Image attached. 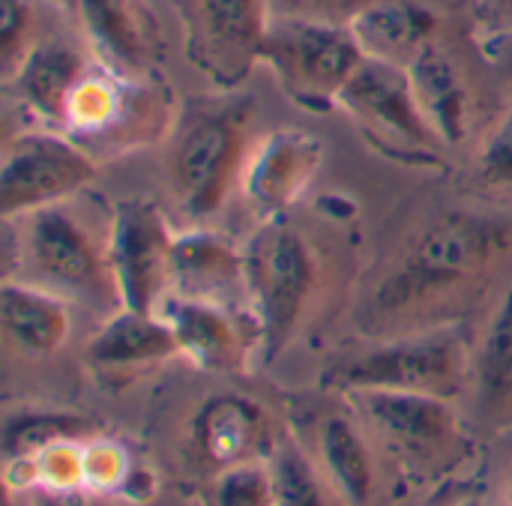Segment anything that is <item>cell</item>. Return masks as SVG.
I'll use <instances>...</instances> for the list:
<instances>
[{"label": "cell", "mask_w": 512, "mask_h": 506, "mask_svg": "<svg viewBox=\"0 0 512 506\" xmlns=\"http://www.w3.org/2000/svg\"><path fill=\"white\" fill-rule=\"evenodd\" d=\"M474 180L486 192L512 195V105L483 135L477 147Z\"/></svg>", "instance_id": "obj_30"}, {"label": "cell", "mask_w": 512, "mask_h": 506, "mask_svg": "<svg viewBox=\"0 0 512 506\" xmlns=\"http://www.w3.org/2000/svg\"><path fill=\"white\" fill-rule=\"evenodd\" d=\"M504 506H512V468L507 474V486H504Z\"/></svg>", "instance_id": "obj_36"}, {"label": "cell", "mask_w": 512, "mask_h": 506, "mask_svg": "<svg viewBox=\"0 0 512 506\" xmlns=\"http://www.w3.org/2000/svg\"><path fill=\"white\" fill-rule=\"evenodd\" d=\"M180 357L171 327L156 312L117 309L87 342V360L105 372L147 369Z\"/></svg>", "instance_id": "obj_23"}, {"label": "cell", "mask_w": 512, "mask_h": 506, "mask_svg": "<svg viewBox=\"0 0 512 506\" xmlns=\"http://www.w3.org/2000/svg\"><path fill=\"white\" fill-rule=\"evenodd\" d=\"M474 357L453 327L369 339L324 369V387L348 393H417L438 399H462L471 390Z\"/></svg>", "instance_id": "obj_3"}, {"label": "cell", "mask_w": 512, "mask_h": 506, "mask_svg": "<svg viewBox=\"0 0 512 506\" xmlns=\"http://www.w3.org/2000/svg\"><path fill=\"white\" fill-rule=\"evenodd\" d=\"M171 294L234 306L246 297V252L216 231H186L174 237Z\"/></svg>", "instance_id": "obj_20"}, {"label": "cell", "mask_w": 512, "mask_h": 506, "mask_svg": "<svg viewBox=\"0 0 512 506\" xmlns=\"http://www.w3.org/2000/svg\"><path fill=\"white\" fill-rule=\"evenodd\" d=\"M0 327L21 357H54L69 339V309L54 291L3 279Z\"/></svg>", "instance_id": "obj_24"}, {"label": "cell", "mask_w": 512, "mask_h": 506, "mask_svg": "<svg viewBox=\"0 0 512 506\" xmlns=\"http://www.w3.org/2000/svg\"><path fill=\"white\" fill-rule=\"evenodd\" d=\"M408 75L441 141L447 147L468 141L477 120V87L462 51L441 36L408 66Z\"/></svg>", "instance_id": "obj_17"}, {"label": "cell", "mask_w": 512, "mask_h": 506, "mask_svg": "<svg viewBox=\"0 0 512 506\" xmlns=\"http://www.w3.org/2000/svg\"><path fill=\"white\" fill-rule=\"evenodd\" d=\"M207 506H276L270 462L234 465L210 477Z\"/></svg>", "instance_id": "obj_27"}, {"label": "cell", "mask_w": 512, "mask_h": 506, "mask_svg": "<svg viewBox=\"0 0 512 506\" xmlns=\"http://www.w3.org/2000/svg\"><path fill=\"white\" fill-rule=\"evenodd\" d=\"M174 231L147 198L117 201L108 225V261L123 309L156 312L171 294Z\"/></svg>", "instance_id": "obj_11"}, {"label": "cell", "mask_w": 512, "mask_h": 506, "mask_svg": "<svg viewBox=\"0 0 512 506\" xmlns=\"http://www.w3.org/2000/svg\"><path fill=\"white\" fill-rule=\"evenodd\" d=\"M483 51H486V60H489L507 81H512V33L510 36H486V39H483Z\"/></svg>", "instance_id": "obj_34"}, {"label": "cell", "mask_w": 512, "mask_h": 506, "mask_svg": "<svg viewBox=\"0 0 512 506\" xmlns=\"http://www.w3.org/2000/svg\"><path fill=\"white\" fill-rule=\"evenodd\" d=\"M351 33L369 60L408 69L432 42L447 36V21L429 0H378L354 18Z\"/></svg>", "instance_id": "obj_21"}, {"label": "cell", "mask_w": 512, "mask_h": 506, "mask_svg": "<svg viewBox=\"0 0 512 506\" xmlns=\"http://www.w3.org/2000/svg\"><path fill=\"white\" fill-rule=\"evenodd\" d=\"M156 315L171 327L180 357L210 375L246 372L255 345H261L258 336L246 333L234 306L168 294Z\"/></svg>", "instance_id": "obj_15"}, {"label": "cell", "mask_w": 512, "mask_h": 506, "mask_svg": "<svg viewBox=\"0 0 512 506\" xmlns=\"http://www.w3.org/2000/svg\"><path fill=\"white\" fill-rule=\"evenodd\" d=\"M450 506H492V504H489L483 495H477V492H462V495H459V498H456Z\"/></svg>", "instance_id": "obj_35"}, {"label": "cell", "mask_w": 512, "mask_h": 506, "mask_svg": "<svg viewBox=\"0 0 512 506\" xmlns=\"http://www.w3.org/2000/svg\"><path fill=\"white\" fill-rule=\"evenodd\" d=\"M87 51L108 69L150 78L156 60V24L141 0H72Z\"/></svg>", "instance_id": "obj_18"}, {"label": "cell", "mask_w": 512, "mask_h": 506, "mask_svg": "<svg viewBox=\"0 0 512 506\" xmlns=\"http://www.w3.org/2000/svg\"><path fill=\"white\" fill-rule=\"evenodd\" d=\"M477 27L486 36H510L512 0H477Z\"/></svg>", "instance_id": "obj_32"}, {"label": "cell", "mask_w": 512, "mask_h": 506, "mask_svg": "<svg viewBox=\"0 0 512 506\" xmlns=\"http://www.w3.org/2000/svg\"><path fill=\"white\" fill-rule=\"evenodd\" d=\"M24 219V255L48 285L84 300H102L123 309L114 288L108 243L99 246L87 225L66 210V204L36 210Z\"/></svg>", "instance_id": "obj_12"}, {"label": "cell", "mask_w": 512, "mask_h": 506, "mask_svg": "<svg viewBox=\"0 0 512 506\" xmlns=\"http://www.w3.org/2000/svg\"><path fill=\"white\" fill-rule=\"evenodd\" d=\"M270 12L279 18H303L321 24L351 27L357 15H363L378 0H267Z\"/></svg>", "instance_id": "obj_31"}, {"label": "cell", "mask_w": 512, "mask_h": 506, "mask_svg": "<svg viewBox=\"0 0 512 506\" xmlns=\"http://www.w3.org/2000/svg\"><path fill=\"white\" fill-rule=\"evenodd\" d=\"M381 459L411 480H441L471 453L462 414L450 399L417 393H348Z\"/></svg>", "instance_id": "obj_4"}, {"label": "cell", "mask_w": 512, "mask_h": 506, "mask_svg": "<svg viewBox=\"0 0 512 506\" xmlns=\"http://www.w3.org/2000/svg\"><path fill=\"white\" fill-rule=\"evenodd\" d=\"M339 111L375 150L408 165H441L447 144L429 123L408 69L366 57L342 90Z\"/></svg>", "instance_id": "obj_8"}, {"label": "cell", "mask_w": 512, "mask_h": 506, "mask_svg": "<svg viewBox=\"0 0 512 506\" xmlns=\"http://www.w3.org/2000/svg\"><path fill=\"white\" fill-rule=\"evenodd\" d=\"M189 63L216 87L237 90L261 66L273 21L267 0H174Z\"/></svg>", "instance_id": "obj_9"}, {"label": "cell", "mask_w": 512, "mask_h": 506, "mask_svg": "<svg viewBox=\"0 0 512 506\" xmlns=\"http://www.w3.org/2000/svg\"><path fill=\"white\" fill-rule=\"evenodd\" d=\"M270 471L276 506H351L294 432L270 456Z\"/></svg>", "instance_id": "obj_26"}, {"label": "cell", "mask_w": 512, "mask_h": 506, "mask_svg": "<svg viewBox=\"0 0 512 506\" xmlns=\"http://www.w3.org/2000/svg\"><path fill=\"white\" fill-rule=\"evenodd\" d=\"M132 471L135 462L117 441L96 435L84 444V492L99 498H120Z\"/></svg>", "instance_id": "obj_28"}, {"label": "cell", "mask_w": 512, "mask_h": 506, "mask_svg": "<svg viewBox=\"0 0 512 506\" xmlns=\"http://www.w3.org/2000/svg\"><path fill=\"white\" fill-rule=\"evenodd\" d=\"M291 429L249 393H216L192 417L189 441L201 465L219 474L234 465L270 462Z\"/></svg>", "instance_id": "obj_13"}, {"label": "cell", "mask_w": 512, "mask_h": 506, "mask_svg": "<svg viewBox=\"0 0 512 506\" xmlns=\"http://www.w3.org/2000/svg\"><path fill=\"white\" fill-rule=\"evenodd\" d=\"M312 444L306 450L315 456L321 471L345 495L351 506H375L381 498V453L360 423L357 411L348 408H318L312 414Z\"/></svg>", "instance_id": "obj_16"}, {"label": "cell", "mask_w": 512, "mask_h": 506, "mask_svg": "<svg viewBox=\"0 0 512 506\" xmlns=\"http://www.w3.org/2000/svg\"><path fill=\"white\" fill-rule=\"evenodd\" d=\"M512 258L504 219L450 213L417 231L369 291L360 321L369 339L447 330Z\"/></svg>", "instance_id": "obj_1"}, {"label": "cell", "mask_w": 512, "mask_h": 506, "mask_svg": "<svg viewBox=\"0 0 512 506\" xmlns=\"http://www.w3.org/2000/svg\"><path fill=\"white\" fill-rule=\"evenodd\" d=\"M99 435V423L78 411L21 408L3 420V459H30L63 441H90Z\"/></svg>", "instance_id": "obj_25"}, {"label": "cell", "mask_w": 512, "mask_h": 506, "mask_svg": "<svg viewBox=\"0 0 512 506\" xmlns=\"http://www.w3.org/2000/svg\"><path fill=\"white\" fill-rule=\"evenodd\" d=\"M96 159L60 129L21 132L6 141L0 162V216L24 219L66 204L96 180Z\"/></svg>", "instance_id": "obj_10"}, {"label": "cell", "mask_w": 512, "mask_h": 506, "mask_svg": "<svg viewBox=\"0 0 512 506\" xmlns=\"http://www.w3.org/2000/svg\"><path fill=\"white\" fill-rule=\"evenodd\" d=\"M474 417L489 432H512V279L474 354Z\"/></svg>", "instance_id": "obj_22"}, {"label": "cell", "mask_w": 512, "mask_h": 506, "mask_svg": "<svg viewBox=\"0 0 512 506\" xmlns=\"http://www.w3.org/2000/svg\"><path fill=\"white\" fill-rule=\"evenodd\" d=\"M42 39L33 0H0V72L3 81L15 75L33 45Z\"/></svg>", "instance_id": "obj_29"}, {"label": "cell", "mask_w": 512, "mask_h": 506, "mask_svg": "<svg viewBox=\"0 0 512 506\" xmlns=\"http://www.w3.org/2000/svg\"><path fill=\"white\" fill-rule=\"evenodd\" d=\"M93 60L96 57L90 51H81L69 39L42 36L15 75L3 84L48 129H63L66 105Z\"/></svg>", "instance_id": "obj_19"}, {"label": "cell", "mask_w": 512, "mask_h": 506, "mask_svg": "<svg viewBox=\"0 0 512 506\" xmlns=\"http://www.w3.org/2000/svg\"><path fill=\"white\" fill-rule=\"evenodd\" d=\"M255 99L237 90L189 99L168 129L165 183L192 219L222 210L252 150Z\"/></svg>", "instance_id": "obj_2"}, {"label": "cell", "mask_w": 512, "mask_h": 506, "mask_svg": "<svg viewBox=\"0 0 512 506\" xmlns=\"http://www.w3.org/2000/svg\"><path fill=\"white\" fill-rule=\"evenodd\" d=\"M24 501L30 506H105V498L90 492H30Z\"/></svg>", "instance_id": "obj_33"}, {"label": "cell", "mask_w": 512, "mask_h": 506, "mask_svg": "<svg viewBox=\"0 0 512 506\" xmlns=\"http://www.w3.org/2000/svg\"><path fill=\"white\" fill-rule=\"evenodd\" d=\"M246 300L267 357H279L297 336L318 291V255L309 237L285 219L261 222L243 246Z\"/></svg>", "instance_id": "obj_5"}, {"label": "cell", "mask_w": 512, "mask_h": 506, "mask_svg": "<svg viewBox=\"0 0 512 506\" xmlns=\"http://www.w3.org/2000/svg\"><path fill=\"white\" fill-rule=\"evenodd\" d=\"M363 60L351 27L279 15H273L261 51V66L270 69L279 90L312 114L339 108V96Z\"/></svg>", "instance_id": "obj_6"}, {"label": "cell", "mask_w": 512, "mask_h": 506, "mask_svg": "<svg viewBox=\"0 0 512 506\" xmlns=\"http://www.w3.org/2000/svg\"><path fill=\"white\" fill-rule=\"evenodd\" d=\"M174 117L168 114L165 93L150 78H132L93 60L78 81L63 129L81 147L93 150H129L162 135Z\"/></svg>", "instance_id": "obj_7"}, {"label": "cell", "mask_w": 512, "mask_h": 506, "mask_svg": "<svg viewBox=\"0 0 512 506\" xmlns=\"http://www.w3.org/2000/svg\"><path fill=\"white\" fill-rule=\"evenodd\" d=\"M321 162L324 144L318 135L282 126L252 144L237 189L261 222L282 219L306 195Z\"/></svg>", "instance_id": "obj_14"}]
</instances>
